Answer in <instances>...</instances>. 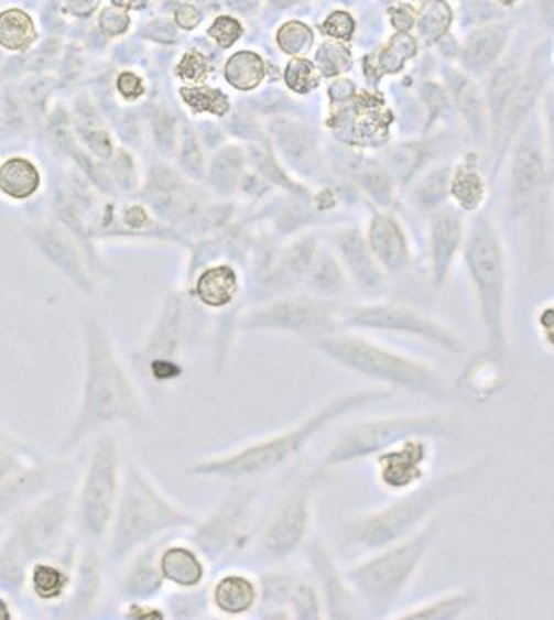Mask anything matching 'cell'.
<instances>
[{"label": "cell", "mask_w": 554, "mask_h": 620, "mask_svg": "<svg viewBox=\"0 0 554 620\" xmlns=\"http://www.w3.org/2000/svg\"><path fill=\"white\" fill-rule=\"evenodd\" d=\"M339 244L344 263L359 287L365 291L380 289L383 285V272L378 268L377 260L368 254V250L359 237L344 236Z\"/></svg>", "instance_id": "cell-27"}, {"label": "cell", "mask_w": 554, "mask_h": 620, "mask_svg": "<svg viewBox=\"0 0 554 620\" xmlns=\"http://www.w3.org/2000/svg\"><path fill=\"white\" fill-rule=\"evenodd\" d=\"M169 619H196L209 609L206 588L196 591H177L167 599Z\"/></svg>", "instance_id": "cell-36"}, {"label": "cell", "mask_w": 554, "mask_h": 620, "mask_svg": "<svg viewBox=\"0 0 554 620\" xmlns=\"http://www.w3.org/2000/svg\"><path fill=\"white\" fill-rule=\"evenodd\" d=\"M546 122H548V177L554 181V93L546 96Z\"/></svg>", "instance_id": "cell-39"}, {"label": "cell", "mask_w": 554, "mask_h": 620, "mask_svg": "<svg viewBox=\"0 0 554 620\" xmlns=\"http://www.w3.org/2000/svg\"><path fill=\"white\" fill-rule=\"evenodd\" d=\"M460 243V222L453 215L439 217L433 227V281L435 287H443L453 267L454 257Z\"/></svg>", "instance_id": "cell-25"}, {"label": "cell", "mask_w": 554, "mask_h": 620, "mask_svg": "<svg viewBox=\"0 0 554 620\" xmlns=\"http://www.w3.org/2000/svg\"><path fill=\"white\" fill-rule=\"evenodd\" d=\"M438 532V523L430 520L408 539L371 551L365 559L346 568L365 618L391 619L435 546Z\"/></svg>", "instance_id": "cell-6"}, {"label": "cell", "mask_w": 554, "mask_h": 620, "mask_svg": "<svg viewBox=\"0 0 554 620\" xmlns=\"http://www.w3.org/2000/svg\"><path fill=\"white\" fill-rule=\"evenodd\" d=\"M34 40L33 22L20 10H9L0 15V44L10 51L25 50Z\"/></svg>", "instance_id": "cell-33"}, {"label": "cell", "mask_w": 554, "mask_h": 620, "mask_svg": "<svg viewBox=\"0 0 554 620\" xmlns=\"http://www.w3.org/2000/svg\"><path fill=\"white\" fill-rule=\"evenodd\" d=\"M239 294V275L230 267L208 268L196 279L195 295L206 308L222 309Z\"/></svg>", "instance_id": "cell-24"}, {"label": "cell", "mask_w": 554, "mask_h": 620, "mask_svg": "<svg viewBox=\"0 0 554 620\" xmlns=\"http://www.w3.org/2000/svg\"><path fill=\"white\" fill-rule=\"evenodd\" d=\"M98 547L86 551L80 567H78V584L75 587V596L70 601V609L74 618L82 616L80 612L88 611L101 591L102 584V561L99 556Z\"/></svg>", "instance_id": "cell-28"}, {"label": "cell", "mask_w": 554, "mask_h": 620, "mask_svg": "<svg viewBox=\"0 0 554 620\" xmlns=\"http://www.w3.org/2000/svg\"><path fill=\"white\" fill-rule=\"evenodd\" d=\"M160 568L172 590L196 591L208 587L213 566L191 540L167 536L160 547Z\"/></svg>", "instance_id": "cell-19"}, {"label": "cell", "mask_w": 554, "mask_h": 620, "mask_svg": "<svg viewBox=\"0 0 554 620\" xmlns=\"http://www.w3.org/2000/svg\"><path fill=\"white\" fill-rule=\"evenodd\" d=\"M481 193H484V189H481V181L477 175L464 174L463 177L457 178L456 196L464 206H469L470 208V206L480 203Z\"/></svg>", "instance_id": "cell-38"}, {"label": "cell", "mask_w": 554, "mask_h": 620, "mask_svg": "<svg viewBox=\"0 0 554 620\" xmlns=\"http://www.w3.org/2000/svg\"><path fill=\"white\" fill-rule=\"evenodd\" d=\"M263 496L260 480L233 481L215 508L198 516L187 539L205 554L213 567L229 563L253 547L258 512Z\"/></svg>", "instance_id": "cell-8"}, {"label": "cell", "mask_w": 554, "mask_h": 620, "mask_svg": "<svg viewBox=\"0 0 554 620\" xmlns=\"http://www.w3.org/2000/svg\"><path fill=\"white\" fill-rule=\"evenodd\" d=\"M30 461H40L20 440L0 432V478L10 477L31 467Z\"/></svg>", "instance_id": "cell-35"}, {"label": "cell", "mask_w": 554, "mask_h": 620, "mask_svg": "<svg viewBox=\"0 0 554 620\" xmlns=\"http://www.w3.org/2000/svg\"><path fill=\"white\" fill-rule=\"evenodd\" d=\"M40 172L30 161H7L0 168V189L10 198L25 199L40 187Z\"/></svg>", "instance_id": "cell-30"}, {"label": "cell", "mask_w": 554, "mask_h": 620, "mask_svg": "<svg viewBox=\"0 0 554 620\" xmlns=\"http://www.w3.org/2000/svg\"><path fill=\"white\" fill-rule=\"evenodd\" d=\"M126 605V618L140 620L169 619L166 606L157 605L156 601H132Z\"/></svg>", "instance_id": "cell-37"}, {"label": "cell", "mask_w": 554, "mask_h": 620, "mask_svg": "<svg viewBox=\"0 0 554 620\" xmlns=\"http://www.w3.org/2000/svg\"><path fill=\"white\" fill-rule=\"evenodd\" d=\"M304 551L309 577L315 581L325 602L326 620L365 618L359 599L347 580L346 568L339 566L328 543L313 533Z\"/></svg>", "instance_id": "cell-16"}, {"label": "cell", "mask_w": 554, "mask_h": 620, "mask_svg": "<svg viewBox=\"0 0 554 620\" xmlns=\"http://www.w3.org/2000/svg\"><path fill=\"white\" fill-rule=\"evenodd\" d=\"M394 395V391L383 385L340 392L279 432L264 434L226 453L192 461L188 474L227 483L263 480L297 460L322 434L340 420L368 406L383 404Z\"/></svg>", "instance_id": "cell-1"}, {"label": "cell", "mask_w": 554, "mask_h": 620, "mask_svg": "<svg viewBox=\"0 0 554 620\" xmlns=\"http://www.w3.org/2000/svg\"><path fill=\"white\" fill-rule=\"evenodd\" d=\"M477 591L471 588L447 591V594L433 596L425 601L416 602L409 608L399 609L391 619L401 620H456L474 609L477 605Z\"/></svg>", "instance_id": "cell-23"}, {"label": "cell", "mask_w": 554, "mask_h": 620, "mask_svg": "<svg viewBox=\"0 0 554 620\" xmlns=\"http://www.w3.org/2000/svg\"><path fill=\"white\" fill-rule=\"evenodd\" d=\"M504 43V34L499 30H484L470 37L466 50V62L474 70H487L498 57Z\"/></svg>", "instance_id": "cell-32"}, {"label": "cell", "mask_w": 554, "mask_h": 620, "mask_svg": "<svg viewBox=\"0 0 554 620\" xmlns=\"http://www.w3.org/2000/svg\"><path fill=\"white\" fill-rule=\"evenodd\" d=\"M415 436L450 439L454 432L442 416L432 413H392V415L371 416L344 429L323 453L316 468L328 474L334 468L373 459L388 447Z\"/></svg>", "instance_id": "cell-9"}, {"label": "cell", "mask_w": 554, "mask_h": 620, "mask_svg": "<svg viewBox=\"0 0 554 620\" xmlns=\"http://www.w3.org/2000/svg\"><path fill=\"white\" fill-rule=\"evenodd\" d=\"M62 465L36 461L10 477L0 478V516L22 512L46 498L62 481Z\"/></svg>", "instance_id": "cell-20"}, {"label": "cell", "mask_w": 554, "mask_h": 620, "mask_svg": "<svg viewBox=\"0 0 554 620\" xmlns=\"http://www.w3.org/2000/svg\"><path fill=\"white\" fill-rule=\"evenodd\" d=\"M484 464L464 465L428 478L411 491L344 523L340 553H371L408 539L432 520L447 502L463 494L481 471Z\"/></svg>", "instance_id": "cell-3"}, {"label": "cell", "mask_w": 554, "mask_h": 620, "mask_svg": "<svg viewBox=\"0 0 554 620\" xmlns=\"http://www.w3.org/2000/svg\"><path fill=\"white\" fill-rule=\"evenodd\" d=\"M29 578L34 595L37 598L46 599V601L61 598L64 595L65 584H67L64 572L53 564H47L46 561L34 564L31 567Z\"/></svg>", "instance_id": "cell-34"}, {"label": "cell", "mask_w": 554, "mask_h": 620, "mask_svg": "<svg viewBox=\"0 0 554 620\" xmlns=\"http://www.w3.org/2000/svg\"><path fill=\"white\" fill-rule=\"evenodd\" d=\"M191 326L178 297L169 298L139 349L129 355L133 374L150 384L169 388L187 374L184 355Z\"/></svg>", "instance_id": "cell-13"}, {"label": "cell", "mask_w": 554, "mask_h": 620, "mask_svg": "<svg viewBox=\"0 0 554 620\" xmlns=\"http://www.w3.org/2000/svg\"><path fill=\"white\" fill-rule=\"evenodd\" d=\"M325 480L326 471L315 468L289 489L253 541L254 556L261 563L281 566L304 551L313 535L316 499Z\"/></svg>", "instance_id": "cell-12"}, {"label": "cell", "mask_w": 554, "mask_h": 620, "mask_svg": "<svg viewBox=\"0 0 554 620\" xmlns=\"http://www.w3.org/2000/svg\"><path fill=\"white\" fill-rule=\"evenodd\" d=\"M540 326H542L546 340L554 346V306L546 308L545 312L542 313V316H540Z\"/></svg>", "instance_id": "cell-40"}, {"label": "cell", "mask_w": 554, "mask_h": 620, "mask_svg": "<svg viewBox=\"0 0 554 620\" xmlns=\"http://www.w3.org/2000/svg\"><path fill=\"white\" fill-rule=\"evenodd\" d=\"M312 346L336 367L391 391L438 402L453 398V385L438 368L370 337L337 330L315 340Z\"/></svg>", "instance_id": "cell-5"}, {"label": "cell", "mask_w": 554, "mask_h": 620, "mask_svg": "<svg viewBox=\"0 0 554 620\" xmlns=\"http://www.w3.org/2000/svg\"><path fill=\"white\" fill-rule=\"evenodd\" d=\"M340 315L333 300L316 295H294L278 298L254 309L242 319L249 333H278L315 340L337 333Z\"/></svg>", "instance_id": "cell-14"}, {"label": "cell", "mask_w": 554, "mask_h": 620, "mask_svg": "<svg viewBox=\"0 0 554 620\" xmlns=\"http://www.w3.org/2000/svg\"><path fill=\"white\" fill-rule=\"evenodd\" d=\"M198 516L171 498L139 461L129 460L106 541V563L122 566L148 544L191 532Z\"/></svg>", "instance_id": "cell-4"}, {"label": "cell", "mask_w": 554, "mask_h": 620, "mask_svg": "<svg viewBox=\"0 0 554 620\" xmlns=\"http://www.w3.org/2000/svg\"><path fill=\"white\" fill-rule=\"evenodd\" d=\"M260 577L261 598L257 611L263 619H291L289 598L298 577L285 570H268Z\"/></svg>", "instance_id": "cell-26"}, {"label": "cell", "mask_w": 554, "mask_h": 620, "mask_svg": "<svg viewBox=\"0 0 554 620\" xmlns=\"http://www.w3.org/2000/svg\"><path fill=\"white\" fill-rule=\"evenodd\" d=\"M72 512L70 489H56L17 515L0 546V588L17 594L29 580L31 567L50 559L61 546Z\"/></svg>", "instance_id": "cell-7"}, {"label": "cell", "mask_w": 554, "mask_h": 620, "mask_svg": "<svg viewBox=\"0 0 554 620\" xmlns=\"http://www.w3.org/2000/svg\"><path fill=\"white\" fill-rule=\"evenodd\" d=\"M340 326L350 330H370V333L394 334L422 340L446 353H463L464 344L456 333L444 324L422 315L415 309L391 303L354 306L340 315Z\"/></svg>", "instance_id": "cell-15"}, {"label": "cell", "mask_w": 554, "mask_h": 620, "mask_svg": "<svg viewBox=\"0 0 554 620\" xmlns=\"http://www.w3.org/2000/svg\"><path fill=\"white\" fill-rule=\"evenodd\" d=\"M371 248L380 267L388 272H399L408 264V247L401 233L391 224H380L374 227Z\"/></svg>", "instance_id": "cell-29"}, {"label": "cell", "mask_w": 554, "mask_h": 620, "mask_svg": "<svg viewBox=\"0 0 554 620\" xmlns=\"http://www.w3.org/2000/svg\"><path fill=\"white\" fill-rule=\"evenodd\" d=\"M433 439L409 437L373 457L374 480L383 491L402 494L428 480Z\"/></svg>", "instance_id": "cell-17"}, {"label": "cell", "mask_w": 554, "mask_h": 620, "mask_svg": "<svg viewBox=\"0 0 554 620\" xmlns=\"http://www.w3.org/2000/svg\"><path fill=\"white\" fill-rule=\"evenodd\" d=\"M206 591L209 611L221 618H247L260 606V577L249 568H222L209 580Z\"/></svg>", "instance_id": "cell-18"}, {"label": "cell", "mask_w": 554, "mask_h": 620, "mask_svg": "<svg viewBox=\"0 0 554 620\" xmlns=\"http://www.w3.org/2000/svg\"><path fill=\"white\" fill-rule=\"evenodd\" d=\"M85 374L80 406L70 432L62 440V454L77 449L88 437L126 426L148 432L151 415L135 378L120 360L111 336L95 319L84 324Z\"/></svg>", "instance_id": "cell-2"}, {"label": "cell", "mask_w": 554, "mask_h": 620, "mask_svg": "<svg viewBox=\"0 0 554 620\" xmlns=\"http://www.w3.org/2000/svg\"><path fill=\"white\" fill-rule=\"evenodd\" d=\"M0 532H2V525H0Z\"/></svg>", "instance_id": "cell-41"}, {"label": "cell", "mask_w": 554, "mask_h": 620, "mask_svg": "<svg viewBox=\"0 0 554 620\" xmlns=\"http://www.w3.org/2000/svg\"><path fill=\"white\" fill-rule=\"evenodd\" d=\"M548 168L542 157L539 144L532 135H525L515 151L514 167H512V199L518 205L529 202L545 185Z\"/></svg>", "instance_id": "cell-22"}, {"label": "cell", "mask_w": 554, "mask_h": 620, "mask_svg": "<svg viewBox=\"0 0 554 620\" xmlns=\"http://www.w3.org/2000/svg\"><path fill=\"white\" fill-rule=\"evenodd\" d=\"M122 453L113 434L96 436L77 498L78 526L86 543L106 546L123 477Z\"/></svg>", "instance_id": "cell-11"}, {"label": "cell", "mask_w": 554, "mask_h": 620, "mask_svg": "<svg viewBox=\"0 0 554 620\" xmlns=\"http://www.w3.org/2000/svg\"><path fill=\"white\" fill-rule=\"evenodd\" d=\"M292 620H326L325 602L312 577L297 578L289 598Z\"/></svg>", "instance_id": "cell-31"}, {"label": "cell", "mask_w": 554, "mask_h": 620, "mask_svg": "<svg viewBox=\"0 0 554 620\" xmlns=\"http://www.w3.org/2000/svg\"><path fill=\"white\" fill-rule=\"evenodd\" d=\"M163 540L148 544L127 561V568L119 585V596L123 602L157 601L166 590L167 585L157 559Z\"/></svg>", "instance_id": "cell-21"}, {"label": "cell", "mask_w": 554, "mask_h": 620, "mask_svg": "<svg viewBox=\"0 0 554 620\" xmlns=\"http://www.w3.org/2000/svg\"><path fill=\"white\" fill-rule=\"evenodd\" d=\"M466 264L485 327L487 355L495 361H502L508 349V340H506L508 272H506L501 243L488 220H477L475 224L467 242Z\"/></svg>", "instance_id": "cell-10"}]
</instances>
